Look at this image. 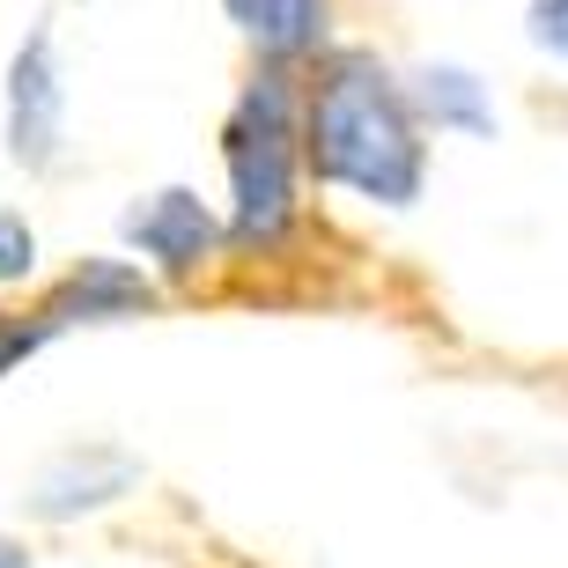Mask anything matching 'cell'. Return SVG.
Listing matches in <instances>:
<instances>
[{
  "instance_id": "obj_9",
  "label": "cell",
  "mask_w": 568,
  "mask_h": 568,
  "mask_svg": "<svg viewBox=\"0 0 568 568\" xmlns=\"http://www.w3.org/2000/svg\"><path fill=\"white\" fill-rule=\"evenodd\" d=\"M38 274V230L22 222L16 207H0V281L16 288V281Z\"/></svg>"
},
{
  "instance_id": "obj_7",
  "label": "cell",
  "mask_w": 568,
  "mask_h": 568,
  "mask_svg": "<svg viewBox=\"0 0 568 568\" xmlns=\"http://www.w3.org/2000/svg\"><path fill=\"white\" fill-rule=\"evenodd\" d=\"M414 119L428 126H450V133H473V141H495V104H487V82L473 67H450V60H428L406 89Z\"/></svg>"
},
{
  "instance_id": "obj_4",
  "label": "cell",
  "mask_w": 568,
  "mask_h": 568,
  "mask_svg": "<svg viewBox=\"0 0 568 568\" xmlns=\"http://www.w3.org/2000/svg\"><path fill=\"white\" fill-rule=\"evenodd\" d=\"M119 236L163 281H192L214 258V244H222V222H214V207L192 185H163V192H148L141 207L119 214Z\"/></svg>"
},
{
  "instance_id": "obj_8",
  "label": "cell",
  "mask_w": 568,
  "mask_h": 568,
  "mask_svg": "<svg viewBox=\"0 0 568 568\" xmlns=\"http://www.w3.org/2000/svg\"><path fill=\"white\" fill-rule=\"evenodd\" d=\"M222 8L266 60H311L325 44V0H222Z\"/></svg>"
},
{
  "instance_id": "obj_5",
  "label": "cell",
  "mask_w": 568,
  "mask_h": 568,
  "mask_svg": "<svg viewBox=\"0 0 568 568\" xmlns=\"http://www.w3.org/2000/svg\"><path fill=\"white\" fill-rule=\"evenodd\" d=\"M141 311H155V281L133 258H82L44 303L52 325H104V317H141Z\"/></svg>"
},
{
  "instance_id": "obj_11",
  "label": "cell",
  "mask_w": 568,
  "mask_h": 568,
  "mask_svg": "<svg viewBox=\"0 0 568 568\" xmlns=\"http://www.w3.org/2000/svg\"><path fill=\"white\" fill-rule=\"evenodd\" d=\"M525 38L554 60H568V0H531L525 8Z\"/></svg>"
},
{
  "instance_id": "obj_6",
  "label": "cell",
  "mask_w": 568,
  "mask_h": 568,
  "mask_svg": "<svg viewBox=\"0 0 568 568\" xmlns=\"http://www.w3.org/2000/svg\"><path fill=\"white\" fill-rule=\"evenodd\" d=\"M133 480H141V465H133L126 450H67V458L38 480L30 509H38V517H52V525H67V517H82V509L119 503Z\"/></svg>"
},
{
  "instance_id": "obj_1",
  "label": "cell",
  "mask_w": 568,
  "mask_h": 568,
  "mask_svg": "<svg viewBox=\"0 0 568 568\" xmlns=\"http://www.w3.org/2000/svg\"><path fill=\"white\" fill-rule=\"evenodd\" d=\"M303 163L317 170V185H339L369 207L422 200V119L406 104V82H392L377 52H333L317 67V89L303 104Z\"/></svg>"
},
{
  "instance_id": "obj_3",
  "label": "cell",
  "mask_w": 568,
  "mask_h": 568,
  "mask_svg": "<svg viewBox=\"0 0 568 568\" xmlns=\"http://www.w3.org/2000/svg\"><path fill=\"white\" fill-rule=\"evenodd\" d=\"M67 148V82L52 52V22H30V38L8 60V155L22 170H52Z\"/></svg>"
},
{
  "instance_id": "obj_12",
  "label": "cell",
  "mask_w": 568,
  "mask_h": 568,
  "mask_svg": "<svg viewBox=\"0 0 568 568\" xmlns=\"http://www.w3.org/2000/svg\"><path fill=\"white\" fill-rule=\"evenodd\" d=\"M0 568H22V547H16V539H0Z\"/></svg>"
},
{
  "instance_id": "obj_2",
  "label": "cell",
  "mask_w": 568,
  "mask_h": 568,
  "mask_svg": "<svg viewBox=\"0 0 568 568\" xmlns=\"http://www.w3.org/2000/svg\"><path fill=\"white\" fill-rule=\"evenodd\" d=\"M222 163H230L222 236L274 252L295 230V163H303V111H295V82L281 74V60L236 97L230 126H222Z\"/></svg>"
},
{
  "instance_id": "obj_10",
  "label": "cell",
  "mask_w": 568,
  "mask_h": 568,
  "mask_svg": "<svg viewBox=\"0 0 568 568\" xmlns=\"http://www.w3.org/2000/svg\"><path fill=\"white\" fill-rule=\"evenodd\" d=\"M52 333H60V325H52V317H30V325H22V317H8V311H0V377H8V369H16V362H30V355H38V347H44V339H52Z\"/></svg>"
}]
</instances>
